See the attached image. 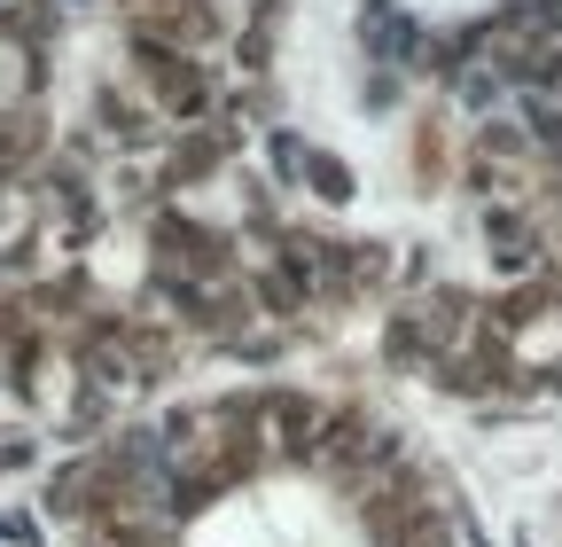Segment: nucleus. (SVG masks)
Listing matches in <instances>:
<instances>
[{
	"label": "nucleus",
	"instance_id": "1",
	"mask_svg": "<svg viewBox=\"0 0 562 547\" xmlns=\"http://www.w3.org/2000/svg\"><path fill=\"white\" fill-rule=\"evenodd\" d=\"M188 539L195 547H360L351 516L305 477H266V485L227 493L211 516H195Z\"/></svg>",
	"mask_w": 562,
	"mask_h": 547
}]
</instances>
